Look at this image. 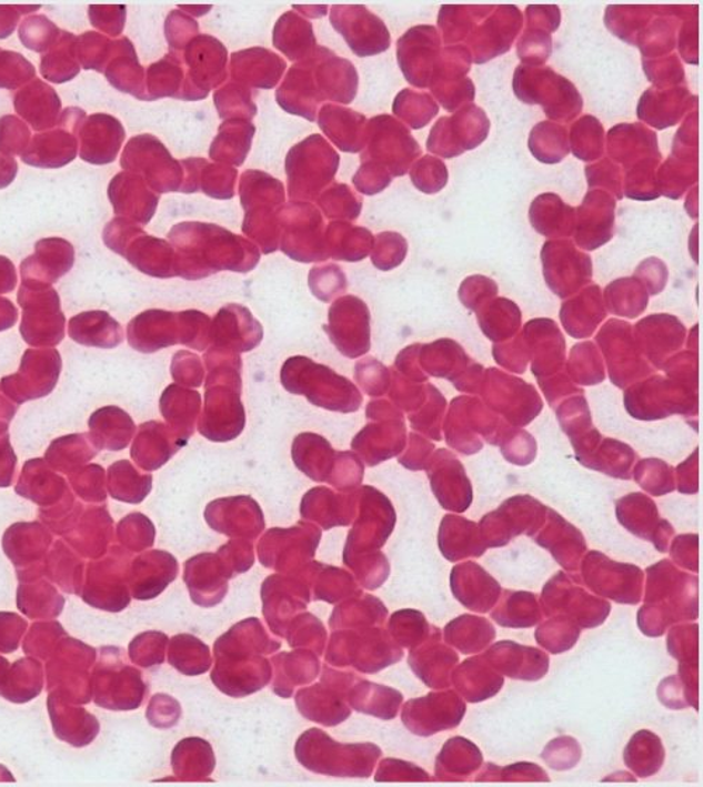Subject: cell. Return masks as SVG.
<instances>
[{"mask_svg": "<svg viewBox=\"0 0 703 787\" xmlns=\"http://www.w3.org/2000/svg\"><path fill=\"white\" fill-rule=\"evenodd\" d=\"M179 253L177 274L198 280L210 274L231 271L247 273L259 262V251L245 238L214 224L182 223L171 232Z\"/></svg>", "mask_w": 703, "mask_h": 787, "instance_id": "6da1fadb", "label": "cell"}, {"mask_svg": "<svg viewBox=\"0 0 703 787\" xmlns=\"http://www.w3.org/2000/svg\"><path fill=\"white\" fill-rule=\"evenodd\" d=\"M644 605L637 614L641 630L649 637L663 636L676 622L697 617V578L679 572L669 559L649 567Z\"/></svg>", "mask_w": 703, "mask_h": 787, "instance_id": "7a4b0ae2", "label": "cell"}, {"mask_svg": "<svg viewBox=\"0 0 703 787\" xmlns=\"http://www.w3.org/2000/svg\"><path fill=\"white\" fill-rule=\"evenodd\" d=\"M289 393L305 395L311 404L340 412H355L362 404L361 391L334 370L309 357L295 356L284 363L280 373Z\"/></svg>", "mask_w": 703, "mask_h": 787, "instance_id": "3957f363", "label": "cell"}, {"mask_svg": "<svg viewBox=\"0 0 703 787\" xmlns=\"http://www.w3.org/2000/svg\"><path fill=\"white\" fill-rule=\"evenodd\" d=\"M242 208L245 210L242 231L258 242L263 253L279 250L280 213L283 210V184L268 173L250 171L240 183Z\"/></svg>", "mask_w": 703, "mask_h": 787, "instance_id": "277c9868", "label": "cell"}, {"mask_svg": "<svg viewBox=\"0 0 703 787\" xmlns=\"http://www.w3.org/2000/svg\"><path fill=\"white\" fill-rule=\"evenodd\" d=\"M340 167V155L321 135H310L290 150L285 160L289 195L295 202L313 200L324 192Z\"/></svg>", "mask_w": 703, "mask_h": 787, "instance_id": "5b68a950", "label": "cell"}, {"mask_svg": "<svg viewBox=\"0 0 703 787\" xmlns=\"http://www.w3.org/2000/svg\"><path fill=\"white\" fill-rule=\"evenodd\" d=\"M324 219L311 203L294 202L280 213L279 248L298 262L327 261Z\"/></svg>", "mask_w": 703, "mask_h": 787, "instance_id": "8992f818", "label": "cell"}, {"mask_svg": "<svg viewBox=\"0 0 703 787\" xmlns=\"http://www.w3.org/2000/svg\"><path fill=\"white\" fill-rule=\"evenodd\" d=\"M539 601L544 614L565 617L580 628L599 627L611 614L610 602L586 593L564 573H558L549 579Z\"/></svg>", "mask_w": 703, "mask_h": 787, "instance_id": "52a82bcc", "label": "cell"}, {"mask_svg": "<svg viewBox=\"0 0 703 787\" xmlns=\"http://www.w3.org/2000/svg\"><path fill=\"white\" fill-rule=\"evenodd\" d=\"M364 148L362 161L378 163L388 169L391 176H403L411 162L421 155L419 142L390 115H379L370 121Z\"/></svg>", "mask_w": 703, "mask_h": 787, "instance_id": "ba28073f", "label": "cell"}, {"mask_svg": "<svg viewBox=\"0 0 703 787\" xmlns=\"http://www.w3.org/2000/svg\"><path fill=\"white\" fill-rule=\"evenodd\" d=\"M581 573L584 584L601 598L625 605L642 601L644 574L636 565L612 562L600 552H591L583 558Z\"/></svg>", "mask_w": 703, "mask_h": 787, "instance_id": "9c48e42d", "label": "cell"}, {"mask_svg": "<svg viewBox=\"0 0 703 787\" xmlns=\"http://www.w3.org/2000/svg\"><path fill=\"white\" fill-rule=\"evenodd\" d=\"M188 71L184 100H199L209 97L211 89L219 87L227 77V50L214 37L195 36L184 47L182 60Z\"/></svg>", "mask_w": 703, "mask_h": 787, "instance_id": "30bf717a", "label": "cell"}, {"mask_svg": "<svg viewBox=\"0 0 703 787\" xmlns=\"http://www.w3.org/2000/svg\"><path fill=\"white\" fill-rule=\"evenodd\" d=\"M324 331L338 351L347 357L364 355L370 349V315L362 300L345 295L337 300L328 314Z\"/></svg>", "mask_w": 703, "mask_h": 787, "instance_id": "8fae6325", "label": "cell"}, {"mask_svg": "<svg viewBox=\"0 0 703 787\" xmlns=\"http://www.w3.org/2000/svg\"><path fill=\"white\" fill-rule=\"evenodd\" d=\"M466 715V704L456 692H438L410 700L403 712V722L411 733L428 737L451 730L462 723Z\"/></svg>", "mask_w": 703, "mask_h": 787, "instance_id": "7c38bea8", "label": "cell"}, {"mask_svg": "<svg viewBox=\"0 0 703 787\" xmlns=\"http://www.w3.org/2000/svg\"><path fill=\"white\" fill-rule=\"evenodd\" d=\"M331 23L359 57L376 56L389 50L388 28L366 7H332Z\"/></svg>", "mask_w": 703, "mask_h": 787, "instance_id": "4fadbf2b", "label": "cell"}, {"mask_svg": "<svg viewBox=\"0 0 703 787\" xmlns=\"http://www.w3.org/2000/svg\"><path fill=\"white\" fill-rule=\"evenodd\" d=\"M262 336V325L253 319L251 311L237 304L221 309L210 327L214 351L250 352L261 343Z\"/></svg>", "mask_w": 703, "mask_h": 787, "instance_id": "5bb4252c", "label": "cell"}, {"mask_svg": "<svg viewBox=\"0 0 703 787\" xmlns=\"http://www.w3.org/2000/svg\"><path fill=\"white\" fill-rule=\"evenodd\" d=\"M438 49V33L431 26H419L401 37L398 56L406 81L419 88L430 87Z\"/></svg>", "mask_w": 703, "mask_h": 787, "instance_id": "9a60e30c", "label": "cell"}, {"mask_svg": "<svg viewBox=\"0 0 703 787\" xmlns=\"http://www.w3.org/2000/svg\"><path fill=\"white\" fill-rule=\"evenodd\" d=\"M280 108L290 114H298L314 121L319 105L324 103L317 83L313 60L311 56L289 71L288 78L280 84L277 93Z\"/></svg>", "mask_w": 703, "mask_h": 787, "instance_id": "2e32d148", "label": "cell"}, {"mask_svg": "<svg viewBox=\"0 0 703 787\" xmlns=\"http://www.w3.org/2000/svg\"><path fill=\"white\" fill-rule=\"evenodd\" d=\"M311 60L314 63L317 83L324 100L348 104L356 97L358 72L353 63L337 57L334 52L317 47Z\"/></svg>", "mask_w": 703, "mask_h": 787, "instance_id": "e0dca14e", "label": "cell"}, {"mask_svg": "<svg viewBox=\"0 0 703 787\" xmlns=\"http://www.w3.org/2000/svg\"><path fill=\"white\" fill-rule=\"evenodd\" d=\"M451 588L460 604L479 614H488L500 599L501 585L479 564L456 565L451 574Z\"/></svg>", "mask_w": 703, "mask_h": 787, "instance_id": "ac0fdd59", "label": "cell"}, {"mask_svg": "<svg viewBox=\"0 0 703 787\" xmlns=\"http://www.w3.org/2000/svg\"><path fill=\"white\" fill-rule=\"evenodd\" d=\"M617 519L634 535L646 538L657 547L660 553L669 551L670 536L673 535V527L669 522L659 521L657 508L654 502L642 494H632L617 501Z\"/></svg>", "mask_w": 703, "mask_h": 787, "instance_id": "d6986e66", "label": "cell"}, {"mask_svg": "<svg viewBox=\"0 0 703 787\" xmlns=\"http://www.w3.org/2000/svg\"><path fill=\"white\" fill-rule=\"evenodd\" d=\"M484 658L501 675L512 679L539 680L549 670L548 654L535 647L521 646L514 642H501L484 654Z\"/></svg>", "mask_w": 703, "mask_h": 787, "instance_id": "ffe728a7", "label": "cell"}, {"mask_svg": "<svg viewBox=\"0 0 703 787\" xmlns=\"http://www.w3.org/2000/svg\"><path fill=\"white\" fill-rule=\"evenodd\" d=\"M459 663L458 654L441 642L436 630L419 649H412L410 665L424 684L433 689H445L452 685V670Z\"/></svg>", "mask_w": 703, "mask_h": 787, "instance_id": "44dd1931", "label": "cell"}, {"mask_svg": "<svg viewBox=\"0 0 703 787\" xmlns=\"http://www.w3.org/2000/svg\"><path fill=\"white\" fill-rule=\"evenodd\" d=\"M549 527L536 537V542L551 551L556 562L565 572L578 575L586 544L578 527L570 525L556 512L548 511Z\"/></svg>", "mask_w": 703, "mask_h": 787, "instance_id": "7402d4cb", "label": "cell"}, {"mask_svg": "<svg viewBox=\"0 0 703 787\" xmlns=\"http://www.w3.org/2000/svg\"><path fill=\"white\" fill-rule=\"evenodd\" d=\"M285 62L274 52L251 49L231 57V75L237 83L258 89H272L282 78Z\"/></svg>", "mask_w": 703, "mask_h": 787, "instance_id": "603a6c76", "label": "cell"}, {"mask_svg": "<svg viewBox=\"0 0 703 787\" xmlns=\"http://www.w3.org/2000/svg\"><path fill=\"white\" fill-rule=\"evenodd\" d=\"M320 129L343 152L362 151L366 144V118L353 110L327 104L319 112Z\"/></svg>", "mask_w": 703, "mask_h": 787, "instance_id": "cb8c5ba5", "label": "cell"}, {"mask_svg": "<svg viewBox=\"0 0 703 787\" xmlns=\"http://www.w3.org/2000/svg\"><path fill=\"white\" fill-rule=\"evenodd\" d=\"M452 684L464 699L479 704L499 694L504 678L484 655H480L459 665L452 674Z\"/></svg>", "mask_w": 703, "mask_h": 787, "instance_id": "d4e9b609", "label": "cell"}, {"mask_svg": "<svg viewBox=\"0 0 703 787\" xmlns=\"http://www.w3.org/2000/svg\"><path fill=\"white\" fill-rule=\"evenodd\" d=\"M462 118L464 121L462 127L466 150H472L466 134H475V137L484 141L488 139L490 121L483 110L479 108H470L466 112H463ZM459 134H462V129L459 127V130H454L451 120L443 118L433 127L430 140L426 142L428 148H430V151L435 152V154L446 158L454 157V148H459L460 154H463L462 147H460Z\"/></svg>", "mask_w": 703, "mask_h": 787, "instance_id": "484cf974", "label": "cell"}, {"mask_svg": "<svg viewBox=\"0 0 703 787\" xmlns=\"http://www.w3.org/2000/svg\"><path fill=\"white\" fill-rule=\"evenodd\" d=\"M438 543L443 556L452 563L483 556L488 551L479 527L460 516H445Z\"/></svg>", "mask_w": 703, "mask_h": 787, "instance_id": "4316f807", "label": "cell"}, {"mask_svg": "<svg viewBox=\"0 0 703 787\" xmlns=\"http://www.w3.org/2000/svg\"><path fill=\"white\" fill-rule=\"evenodd\" d=\"M432 490L443 508L464 512L473 500L470 481L456 458L449 456L448 463H436L430 473Z\"/></svg>", "mask_w": 703, "mask_h": 787, "instance_id": "83f0119b", "label": "cell"}, {"mask_svg": "<svg viewBox=\"0 0 703 787\" xmlns=\"http://www.w3.org/2000/svg\"><path fill=\"white\" fill-rule=\"evenodd\" d=\"M483 755L472 741L463 737L449 739L436 759L439 780L466 781L479 773Z\"/></svg>", "mask_w": 703, "mask_h": 787, "instance_id": "f1b7e54d", "label": "cell"}, {"mask_svg": "<svg viewBox=\"0 0 703 787\" xmlns=\"http://www.w3.org/2000/svg\"><path fill=\"white\" fill-rule=\"evenodd\" d=\"M292 456L301 472L319 483H324L331 474L338 453L324 437L314 433H301L293 443Z\"/></svg>", "mask_w": 703, "mask_h": 787, "instance_id": "f546056e", "label": "cell"}, {"mask_svg": "<svg viewBox=\"0 0 703 787\" xmlns=\"http://www.w3.org/2000/svg\"><path fill=\"white\" fill-rule=\"evenodd\" d=\"M493 609L491 617L502 627L526 628L542 620L541 601L535 594L523 591H505Z\"/></svg>", "mask_w": 703, "mask_h": 787, "instance_id": "4dcf8cb0", "label": "cell"}, {"mask_svg": "<svg viewBox=\"0 0 703 787\" xmlns=\"http://www.w3.org/2000/svg\"><path fill=\"white\" fill-rule=\"evenodd\" d=\"M273 44L292 61L301 58L305 60L317 49L313 26L294 12L285 13L274 28Z\"/></svg>", "mask_w": 703, "mask_h": 787, "instance_id": "1f68e13d", "label": "cell"}, {"mask_svg": "<svg viewBox=\"0 0 703 787\" xmlns=\"http://www.w3.org/2000/svg\"><path fill=\"white\" fill-rule=\"evenodd\" d=\"M253 134H255V127L248 120L225 121L211 144V160L241 167L251 150Z\"/></svg>", "mask_w": 703, "mask_h": 787, "instance_id": "d6a6232c", "label": "cell"}, {"mask_svg": "<svg viewBox=\"0 0 703 787\" xmlns=\"http://www.w3.org/2000/svg\"><path fill=\"white\" fill-rule=\"evenodd\" d=\"M328 256L335 261L358 262L373 250V235L366 229L348 223L327 226Z\"/></svg>", "mask_w": 703, "mask_h": 787, "instance_id": "836d02e7", "label": "cell"}, {"mask_svg": "<svg viewBox=\"0 0 703 787\" xmlns=\"http://www.w3.org/2000/svg\"><path fill=\"white\" fill-rule=\"evenodd\" d=\"M403 427L404 425L398 427L395 424L385 427L383 425H368L358 433L355 441L352 442V447L361 454L369 466H376V464L395 456L404 446V436L385 440L395 433L404 432Z\"/></svg>", "mask_w": 703, "mask_h": 787, "instance_id": "e575fe53", "label": "cell"}, {"mask_svg": "<svg viewBox=\"0 0 703 787\" xmlns=\"http://www.w3.org/2000/svg\"><path fill=\"white\" fill-rule=\"evenodd\" d=\"M496 632L484 617L463 615L445 627V640L462 654L483 652L493 643Z\"/></svg>", "mask_w": 703, "mask_h": 787, "instance_id": "d590c367", "label": "cell"}, {"mask_svg": "<svg viewBox=\"0 0 703 787\" xmlns=\"http://www.w3.org/2000/svg\"><path fill=\"white\" fill-rule=\"evenodd\" d=\"M623 759L626 767L641 778L657 774L665 759L662 739L649 730L637 731L629 741Z\"/></svg>", "mask_w": 703, "mask_h": 787, "instance_id": "8d00e7d4", "label": "cell"}, {"mask_svg": "<svg viewBox=\"0 0 703 787\" xmlns=\"http://www.w3.org/2000/svg\"><path fill=\"white\" fill-rule=\"evenodd\" d=\"M202 397L195 391L179 389L171 385L162 398V411L165 418L178 430V437L187 443L194 432V421L198 418Z\"/></svg>", "mask_w": 703, "mask_h": 787, "instance_id": "74e56055", "label": "cell"}, {"mask_svg": "<svg viewBox=\"0 0 703 787\" xmlns=\"http://www.w3.org/2000/svg\"><path fill=\"white\" fill-rule=\"evenodd\" d=\"M580 627L562 616H551L535 633L536 642L554 655L563 654L579 642Z\"/></svg>", "mask_w": 703, "mask_h": 787, "instance_id": "f35d334b", "label": "cell"}, {"mask_svg": "<svg viewBox=\"0 0 703 787\" xmlns=\"http://www.w3.org/2000/svg\"><path fill=\"white\" fill-rule=\"evenodd\" d=\"M237 176L235 169L209 165L208 161L199 160L198 173H195V192L203 190L205 194L214 199L234 198Z\"/></svg>", "mask_w": 703, "mask_h": 787, "instance_id": "ab89813d", "label": "cell"}, {"mask_svg": "<svg viewBox=\"0 0 703 787\" xmlns=\"http://www.w3.org/2000/svg\"><path fill=\"white\" fill-rule=\"evenodd\" d=\"M214 103L223 120H251L257 114L250 89L240 83H229L221 88L214 94Z\"/></svg>", "mask_w": 703, "mask_h": 787, "instance_id": "60d3db41", "label": "cell"}, {"mask_svg": "<svg viewBox=\"0 0 703 787\" xmlns=\"http://www.w3.org/2000/svg\"><path fill=\"white\" fill-rule=\"evenodd\" d=\"M393 112L409 123L411 129L420 130L432 120L438 105L426 93H415L404 89L395 99Z\"/></svg>", "mask_w": 703, "mask_h": 787, "instance_id": "b9f144b4", "label": "cell"}, {"mask_svg": "<svg viewBox=\"0 0 703 787\" xmlns=\"http://www.w3.org/2000/svg\"><path fill=\"white\" fill-rule=\"evenodd\" d=\"M391 633L404 647H416L432 636L438 628L425 620L424 615L415 611L399 612L390 622Z\"/></svg>", "mask_w": 703, "mask_h": 787, "instance_id": "7bdbcfd3", "label": "cell"}, {"mask_svg": "<svg viewBox=\"0 0 703 787\" xmlns=\"http://www.w3.org/2000/svg\"><path fill=\"white\" fill-rule=\"evenodd\" d=\"M319 204L328 219L355 220L362 211V199L342 183L325 189L319 198Z\"/></svg>", "mask_w": 703, "mask_h": 787, "instance_id": "ee69618b", "label": "cell"}, {"mask_svg": "<svg viewBox=\"0 0 703 787\" xmlns=\"http://www.w3.org/2000/svg\"><path fill=\"white\" fill-rule=\"evenodd\" d=\"M310 287L317 297L331 301L347 290L345 274L335 265L314 268L310 273Z\"/></svg>", "mask_w": 703, "mask_h": 787, "instance_id": "f6af8a7d", "label": "cell"}, {"mask_svg": "<svg viewBox=\"0 0 703 787\" xmlns=\"http://www.w3.org/2000/svg\"><path fill=\"white\" fill-rule=\"evenodd\" d=\"M478 781H549L546 773L536 764H514L500 768L488 764L485 770L478 775Z\"/></svg>", "mask_w": 703, "mask_h": 787, "instance_id": "bcb514c9", "label": "cell"}, {"mask_svg": "<svg viewBox=\"0 0 703 787\" xmlns=\"http://www.w3.org/2000/svg\"><path fill=\"white\" fill-rule=\"evenodd\" d=\"M376 246H373L372 261L374 266L382 271H390L399 266L406 255V242L395 232H384L376 236Z\"/></svg>", "mask_w": 703, "mask_h": 787, "instance_id": "7dc6e473", "label": "cell"}, {"mask_svg": "<svg viewBox=\"0 0 703 787\" xmlns=\"http://www.w3.org/2000/svg\"><path fill=\"white\" fill-rule=\"evenodd\" d=\"M697 628L696 625H684L671 628L667 647L671 657L680 664H697Z\"/></svg>", "mask_w": 703, "mask_h": 787, "instance_id": "c3c4849f", "label": "cell"}, {"mask_svg": "<svg viewBox=\"0 0 703 787\" xmlns=\"http://www.w3.org/2000/svg\"><path fill=\"white\" fill-rule=\"evenodd\" d=\"M412 182L424 193H436L448 181L446 167L433 157L415 163L411 171Z\"/></svg>", "mask_w": 703, "mask_h": 787, "instance_id": "681fc988", "label": "cell"}, {"mask_svg": "<svg viewBox=\"0 0 703 787\" xmlns=\"http://www.w3.org/2000/svg\"><path fill=\"white\" fill-rule=\"evenodd\" d=\"M544 763L556 770L574 768L581 758V747L578 739L559 737L548 744L542 754Z\"/></svg>", "mask_w": 703, "mask_h": 787, "instance_id": "f907efd6", "label": "cell"}, {"mask_svg": "<svg viewBox=\"0 0 703 787\" xmlns=\"http://www.w3.org/2000/svg\"><path fill=\"white\" fill-rule=\"evenodd\" d=\"M670 466L660 461H644L639 466L636 480L639 485L653 495H663L674 490L670 480V472H665Z\"/></svg>", "mask_w": 703, "mask_h": 787, "instance_id": "816d5d0a", "label": "cell"}, {"mask_svg": "<svg viewBox=\"0 0 703 787\" xmlns=\"http://www.w3.org/2000/svg\"><path fill=\"white\" fill-rule=\"evenodd\" d=\"M602 134L604 133H602V127L599 120L594 118L580 120L575 129H573V137H571L574 154L580 158L586 144L591 145L592 154L599 158L602 150Z\"/></svg>", "mask_w": 703, "mask_h": 787, "instance_id": "f5cc1de1", "label": "cell"}, {"mask_svg": "<svg viewBox=\"0 0 703 787\" xmlns=\"http://www.w3.org/2000/svg\"><path fill=\"white\" fill-rule=\"evenodd\" d=\"M390 182L391 173L388 169L373 162H363V165L359 168L358 173L353 176V184L363 194H378L388 188Z\"/></svg>", "mask_w": 703, "mask_h": 787, "instance_id": "db71d44e", "label": "cell"}, {"mask_svg": "<svg viewBox=\"0 0 703 787\" xmlns=\"http://www.w3.org/2000/svg\"><path fill=\"white\" fill-rule=\"evenodd\" d=\"M174 363H179L178 369L172 367L173 377L183 385H193L200 387L203 384V366L198 356L192 355L187 351L179 352L173 359Z\"/></svg>", "mask_w": 703, "mask_h": 787, "instance_id": "11a10c76", "label": "cell"}, {"mask_svg": "<svg viewBox=\"0 0 703 787\" xmlns=\"http://www.w3.org/2000/svg\"><path fill=\"white\" fill-rule=\"evenodd\" d=\"M659 699L664 706L673 710H683L684 707L691 706L689 690H686L683 680L680 676H670L660 684Z\"/></svg>", "mask_w": 703, "mask_h": 787, "instance_id": "9f6ffc18", "label": "cell"}, {"mask_svg": "<svg viewBox=\"0 0 703 787\" xmlns=\"http://www.w3.org/2000/svg\"><path fill=\"white\" fill-rule=\"evenodd\" d=\"M172 16L177 20L168 18V26L171 24V31H168V37L173 36L168 40H171L173 49L183 51L184 47H187L195 36H199V26L192 18H189V16L182 12H174Z\"/></svg>", "mask_w": 703, "mask_h": 787, "instance_id": "6f0895ef", "label": "cell"}, {"mask_svg": "<svg viewBox=\"0 0 703 787\" xmlns=\"http://www.w3.org/2000/svg\"><path fill=\"white\" fill-rule=\"evenodd\" d=\"M671 556L674 562L691 573H697V536H680L675 538Z\"/></svg>", "mask_w": 703, "mask_h": 787, "instance_id": "680465c9", "label": "cell"}, {"mask_svg": "<svg viewBox=\"0 0 703 787\" xmlns=\"http://www.w3.org/2000/svg\"><path fill=\"white\" fill-rule=\"evenodd\" d=\"M378 776V780H385L389 776H393V778L389 780H398L399 776H405V780H431L430 775H428L425 770L416 768L414 764L393 759L384 760Z\"/></svg>", "mask_w": 703, "mask_h": 787, "instance_id": "91938a15", "label": "cell"}]
</instances>
